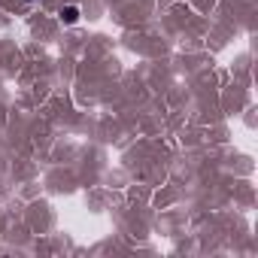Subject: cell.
<instances>
[{
    "label": "cell",
    "instance_id": "cell-1",
    "mask_svg": "<svg viewBox=\"0 0 258 258\" xmlns=\"http://www.w3.org/2000/svg\"><path fill=\"white\" fill-rule=\"evenodd\" d=\"M76 19H79V10H76V7H64V10H61V22H67V25H73Z\"/></svg>",
    "mask_w": 258,
    "mask_h": 258
}]
</instances>
